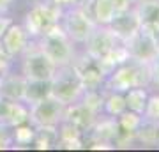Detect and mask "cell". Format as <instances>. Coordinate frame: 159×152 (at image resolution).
<instances>
[{"mask_svg":"<svg viewBox=\"0 0 159 152\" xmlns=\"http://www.w3.org/2000/svg\"><path fill=\"white\" fill-rule=\"evenodd\" d=\"M127 110L125 106V97L120 92H108L104 96V103H102V112L106 113L108 117H119L120 113H124Z\"/></svg>","mask_w":159,"mask_h":152,"instance_id":"obj_21","label":"cell"},{"mask_svg":"<svg viewBox=\"0 0 159 152\" xmlns=\"http://www.w3.org/2000/svg\"><path fill=\"white\" fill-rule=\"evenodd\" d=\"M0 44H2V48L6 50V53L11 58H16V57L23 55V51L27 50V46L30 44V35L27 34L23 25L11 23L7 27V30L4 32V35H2Z\"/></svg>","mask_w":159,"mask_h":152,"instance_id":"obj_12","label":"cell"},{"mask_svg":"<svg viewBox=\"0 0 159 152\" xmlns=\"http://www.w3.org/2000/svg\"><path fill=\"white\" fill-rule=\"evenodd\" d=\"M60 25H62L64 32L69 35V39L73 43H80L83 44L90 34L94 32V28L97 27L96 21L92 20V16L89 14L85 7H74L69 9L62 14V20H60Z\"/></svg>","mask_w":159,"mask_h":152,"instance_id":"obj_6","label":"cell"},{"mask_svg":"<svg viewBox=\"0 0 159 152\" xmlns=\"http://www.w3.org/2000/svg\"><path fill=\"white\" fill-rule=\"evenodd\" d=\"M111 28V32L115 34V37L122 43L129 39L131 35H134L142 28V23H140V18H138L134 7L133 9H125V11H120V12H115L113 20L110 21L108 25Z\"/></svg>","mask_w":159,"mask_h":152,"instance_id":"obj_10","label":"cell"},{"mask_svg":"<svg viewBox=\"0 0 159 152\" xmlns=\"http://www.w3.org/2000/svg\"><path fill=\"white\" fill-rule=\"evenodd\" d=\"M133 2H134V0H111V4H113V7H115V11L117 12L129 9Z\"/></svg>","mask_w":159,"mask_h":152,"instance_id":"obj_29","label":"cell"},{"mask_svg":"<svg viewBox=\"0 0 159 152\" xmlns=\"http://www.w3.org/2000/svg\"><path fill=\"white\" fill-rule=\"evenodd\" d=\"M92 138H97L101 141H108V143H113L115 136L119 133V122L115 117H108V118H101L97 117V120L94 122L92 129L89 131Z\"/></svg>","mask_w":159,"mask_h":152,"instance_id":"obj_17","label":"cell"},{"mask_svg":"<svg viewBox=\"0 0 159 152\" xmlns=\"http://www.w3.org/2000/svg\"><path fill=\"white\" fill-rule=\"evenodd\" d=\"M62 7L53 4L50 0L37 2L25 16V30L30 37H41L46 30H50L53 25L60 23L62 20Z\"/></svg>","mask_w":159,"mask_h":152,"instance_id":"obj_4","label":"cell"},{"mask_svg":"<svg viewBox=\"0 0 159 152\" xmlns=\"http://www.w3.org/2000/svg\"><path fill=\"white\" fill-rule=\"evenodd\" d=\"M142 120H143V115L131 112V110H125L124 113H120L119 117H117V122H119L120 129L133 131V133H136V129L142 124Z\"/></svg>","mask_w":159,"mask_h":152,"instance_id":"obj_25","label":"cell"},{"mask_svg":"<svg viewBox=\"0 0 159 152\" xmlns=\"http://www.w3.org/2000/svg\"><path fill=\"white\" fill-rule=\"evenodd\" d=\"M115 12L117 11H115L111 0H92V7L89 14L96 21V25H110Z\"/></svg>","mask_w":159,"mask_h":152,"instance_id":"obj_18","label":"cell"},{"mask_svg":"<svg viewBox=\"0 0 159 152\" xmlns=\"http://www.w3.org/2000/svg\"><path fill=\"white\" fill-rule=\"evenodd\" d=\"M150 76H152V81L159 85V55L150 62Z\"/></svg>","mask_w":159,"mask_h":152,"instance_id":"obj_28","label":"cell"},{"mask_svg":"<svg viewBox=\"0 0 159 152\" xmlns=\"http://www.w3.org/2000/svg\"><path fill=\"white\" fill-rule=\"evenodd\" d=\"M104 92H101V89H94V90H85L83 96L80 97V101L83 103L85 106H89L92 112H96L97 115L102 112V103H104Z\"/></svg>","mask_w":159,"mask_h":152,"instance_id":"obj_24","label":"cell"},{"mask_svg":"<svg viewBox=\"0 0 159 152\" xmlns=\"http://www.w3.org/2000/svg\"><path fill=\"white\" fill-rule=\"evenodd\" d=\"M11 57L6 53V50L0 44V78H4L6 74H9V67H11Z\"/></svg>","mask_w":159,"mask_h":152,"instance_id":"obj_27","label":"cell"},{"mask_svg":"<svg viewBox=\"0 0 159 152\" xmlns=\"http://www.w3.org/2000/svg\"><path fill=\"white\" fill-rule=\"evenodd\" d=\"M25 76H16V74H6L0 80V97L7 101H21L23 103V92H25Z\"/></svg>","mask_w":159,"mask_h":152,"instance_id":"obj_14","label":"cell"},{"mask_svg":"<svg viewBox=\"0 0 159 152\" xmlns=\"http://www.w3.org/2000/svg\"><path fill=\"white\" fill-rule=\"evenodd\" d=\"M66 104L53 97H44L29 106V122L34 127H58L64 120Z\"/></svg>","mask_w":159,"mask_h":152,"instance_id":"obj_7","label":"cell"},{"mask_svg":"<svg viewBox=\"0 0 159 152\" xmlns=\"http://www.w3.org/2000/svg\"><path fill=\"white\" fill-rule=\"evenodd\" d=\"M0 80H2V78H0Z\"/></svg>","mask_w":159,"mask_h":152,"instance_id":"obj_35","label":"cell"},{"mask_svg":"<svg viewBox=\"0 0 159 152\" xmlns=\"http://www.w3.org/2000/svg\"><path fill=\"white\" fill-rule=\"evenodd\" d=\"M58 131L57 127H35V138L32 145L39 150H48L57 147Z\"/></svg>","mask_w":159,"mask_h":152,"instance_id":"obj_22","label":"cell"},{"mask_svg":"<svg viewBox=\"0 0 159 152\" xmlns=\"http://www.w3.org/2000/svg\"><path fill=\"white\" fill-rule=\"evenodd\" d=\"M96 112H92L89 106H85L81 101H76L73 104H67L66 106V112H64V122H69L73 124L76 129H80L81 133H89L92 129L94 122L97 120Z\"/></svg>","mask_w":159,"mask_h":152,"instance_id":"obj_13","label":"cell"},{"mask_svg":"<svg viewBox=\"0 0 159 152\" xmlns=\"http://www.w3.org/2000/svg\"><path fill=\"white\" fill-rule=\"evenodd\" d=\"M39 48L50 57L57 67L69 66L74 62V43L69 39V35L64 32L60 23L53 25L50 30L39 37Z\"/></svg>","mask_w":159,"mask_h":152,"instance_id":"obj_2","label":"cell"},{"mask_svg":"<svg viewBox=\"0 0 159 152\" xmlns=\"http://www.w3.org/2000/svg\"><path fill=\"white\" fill-rule=\"evenodd\" d=\"M136 140H140L143 145H157L159 141V122L148 120L143 117L140 127L136 129Z\"/></svg>","mask_w":159,"mask_h":152,"instance_id":"obj_20","label":"cell"},{"mask_svg":"<svg viewBox=\"0 0 159 152\" xmlns=\"http://www.w3.org/2000/svg\"><path fill=\"white\" fill-rule=\"evenodd\" d=\"M152 34H154V39H156V44H157V51H159V27L154 30Z\"/></svg>","mask_w":159,"mask_h":152,"instance_id":"obj_33","label":"cell"},{"mask_svg":"<svg viewBox=\"0 0 159 152\" xmlns=\"http://www.w3.org/2000/svg\"><path fill=\"white\" fill-rule=\"evenodd\" d=\"M53 4H57L58 7H73L78 4V0H50Z\"/></svg>","mask_w":159,"mask_h":152,"instance_id":"obj_31","label":"cell"},{"mask_svg":"<svg viewBox=\"0 0 159 152\" xmlns=\"http://www.w3.org/2000/svg\"><path fill=\"white\" fill-rule=\"evenodd\" d=\"M11 138L18 147H29L34 143L35 138V127L30 122L20 124L16 127H11Z\"/></svg>","mask_w":159,"mask_h":152,"instance_id":"obj_23","label":"cell"},{"mask_svg":"<svg viewBox=\"0 0 159 152\" xmlns=\"http://www.w3.org/2000/svg\"><path fill=\"white\" fill-rule=\"evenodd\" d=\"M143 117L148 118V120H154V122H159V94L148 96Z\"/></svg>","mask_w":159,"mask_h":152,"instance_id":"obj_26","label":"cell"},{"mask_svg":"<svg viewBox=\"0 0 159 152\" xmlns=\"http://www.w3.org/2000/svg\"><path fill=\"white\" fill-rule=\"evenodd\" d=\"M14 0H0V14H4V12L9 11V7Z\"/></svg>","mask_w":159,"mask_h":152,"instance_id":"obj_32","label":"cell"},{"mask_svg":"<svg viewBox=\"0 0 159 152\" xmlns=\"http://www.w3.org/2000/svg\"><path fill=\"white\" fill-rule=\"evenodd\" d=\"M124 97H125V106H127V110L143 115L145 106H147V99H148L147 87H133L127 92H124Z\"/></svg>","mask_w":159,"mask_h":152,"instance_id":"obj_19","label":"cell"},{"mask_svg":"<svg viewBox=\"0 0 159 152\" xmlns=\"http://www.w3.org/2000/svg\"><path fill=\"white\" fill-rule=\"evenodd\" d=\"M57 71L50 57L39 48V44H29L23 51L21 73L27 80H51Z\"/></svg>","mask_w":159,"mask_h":152,"instance_id":"obj_5","label":"cell"},{"mask_svg":"<svg viewBox=\"0 0 159 152\" xmlns=\"http://www.w3.org/2000/svg\"><path fill=\"white\" fill-rule=\"evenodd\" d=\"M11 18L4 16V14H0V39H2V35H4V32L7 30V27L11 25Z\"/></svg>","mask_w":159,"mask_h":152,"instance_id":"obj_30","label":"cell"},{"mask_svg":"<svg viewBox=\"0 0 159 152\" xmlns=\"http://www.w3.org/2000/svg\"><path fill=\"white\" fill-rule=\"evenodd\" d=\"M73 67L74 71L78 73L81 83L85 87V90H94V89H101V85L104 83V78L106 74L101 71L97 60L90 58V57L85 53V57L81 60H76L73 62Z\"/></svg>","mask_w":159,"mask_h":152,"instance_id":"obj_11","label":"cell"},{"mask_svg":"<svg viewBox=\"0 0 159 152\" xmlns=\"http://www.w3.org/2000/svg\"><path fill=\"white\" fill-rule=\"evenodd\" d=\"M83 92H85V87L81 83L78 73L74 71L73 64L57 67L53 78H51V90H50V96L53 99H57L58 103L67 106V104L80 101Z\"/></svg>","mask_w":159,"mask_h":152,"instance_id":"obj_3","label":"cell"},{"mask_svg":"<svg viewBox=\"0 0 159 152\" xmlns=\"http://www.w3.org/2000/svg\"><path fill=\"white\" fill-rule=\"evenodd\" d=\"M157 145H159V141H157Z\"/></svg>","mask_w":159,"mask_h":152,"instance_id":"obj_34","label":"cell"},{"mask_svg":"<svg viewBox=\"0 0 159 152\" xmlns=\"http://www.w3.org/2000/svg\"><path fill=\"white\" fill-rule=\"evenodd\" d=\"M134 11L143 28L154 32L159 27V0H140Z\"/></svg>","mask_w":159,"mask_h":152,"instance_id":"obj_15","label":"cell"},{"mask_svg":"<svg viewBox=\"0 0 159 152\" xmlns=\"http://www.w3.org/2000/svg\"><path fill=\"white\" fill-rule=\"evenodd\" d=\"M122 43L115 37V34L111 32V28L108 25H97L94 28V32L90 34V37L83 43L85 44L87 55L94 58V60H101L104 55H108L115 46Z\"/></svg>","mask_w":159,"mask_h":152,"instance_id":"obj_9","label":"cell"},{"mask_svg":"<svg viewBox=\"0 0 159 152\" xmlns=\"http://www.w3.org/2000/svg\"><path fill=\"white\" fill-rule=\"evenodd\" d=\"M124 44H125L127 53H129V60H134V62L150 66V62L159 55L154 34L143 27L134 35H131Z\"/></svg>","mask_w":159,"mask_h":152,"instance_id":"obj_8","label":"cell"},{"mask_svg":"<svg viewBox=\"0 0 159 152\" xmlns=\"http://www.w3.org/2000/svg\"><path fill=\"white\" fill-rule=\"evenodd\" d=\"M51 90V80H27L25 92H23V103L30 106L34 103L50 97Z\"/></svg>","mask_w":159,"mask_h":152,"instance_id":"obj_16","label":"cell"},{"mask_svg":"<svg viewBox=\"0 0 159 152\" xmlns=\"http://www.w3.org/2000/svg\"><path fill=\"white\" fill-rule=\"evenodd\" d=\"M152 81L150 66L140 64L134 60L120 64L104 78V90L108 92H120L124 94L133 87H147Z\"/></svg>","mask_w":159,"mask_h":152,"instance_id":"obj_1","label":"cell"}]
</instances>
